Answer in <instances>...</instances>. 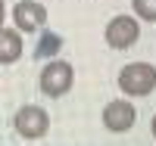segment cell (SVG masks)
<instances>
[{
	"instance_id": "1",
	"label": "cell",
	"mask_w": 156,
	"mask_h": 146,
	"mask_svg": "<svg viewBox=\"0 0 156 146\" xmlns=\"http://www.w3.org/2000/svg\"><path fill=\"white\" fill-rule=\"evenodd\" d=\"M119 87L125 97H150L156 90V65L150 62H128L119 72Z\"/></svg>"
},
{
	"instance_id": "2",
	"label": "cell",
	"mask_w": 156,
	"mask_h": 146,
	"mask_svg": "<svg viewBox=\"0 0 156 146\" xmlns=\"http://www.w3.org/2000/svg\"><path fill=\"white\" fill-rule=\"evenodd\" d=\"M37 84H41V90H44L47 97L59 100V97H66L69 90H72V84H75V69H72L66 59H50L44 69H41Z\"/></svg>"
},
{
	"instance_id": "3",
	"label": "cell",
	"mask_w": 156,
	"mask_h": 146,
	"mask_svg": "<svg viewBox=\"0 0 156 146\" xmlns=\"http://www.w3.org/2000/svg\"><path fill=\"white\" fill-rule=\"evenodd\" d=\"M12 127H16V134L25 137V140H41L50 131V115H47V109L31 106V103L19 106L16 115H12Z\"/></svg>"
},
{
	"instance_id": "4",
	"label": "cell",
	"mask_w": 156,
	"mask_h": 146,
	"mask_svg": "<svg viewBox=\"0 0 156 146\" xmlns=\"http://www.w3.org/2000/svg\"><path fill=\"white\" fill-rule=\"evenodd\" d=\"M103 37H106V44L112 50H128V47H134L137 44V37H140V25L134 16H115L109 19L106 25V31H103Z\"/></svg>"
},
{
	"instance_id": "5",
	"label": "cell",
	"mask_w": 156,
	"mask_h": 146,
	"mask_svg": "<svg viewBox=\"0 0 156 146\" xmlns=\"http://www.w3.org/2000/svg\"><path fill=\"white\" fill-rule=\"evenodd\" d=\"M137 121V109L128 100H112L103 106V124H106L112 134H125V131H131Z\"/></svg>"
},
{
	"instance_id": "6",
	"label": "cell",
	"mask_w": 156,
	"mask_h": 146,
	"mask_svg": "<svg viewBox=\"0 0 156 146\" xmlns=\"http://www.w3.org/2000/svg\"><path fill=\"white\" fill-rule=\"evenodd\" d=\"M12 22H16L19 31H41L47 25V9L41 3H34V0H19L16 6H12Z\"/></svg>"
},
{
	"instance_id": "7",
	"label": "cell",
	"mask_w": 156,
	"mask_h": 146,
	"mask_svg": "<svg viewBox=\"0 0 156 146\" xmlns=\"http://www.w3.org/2000/svg\"><path fill=\"white\" fill-rule=\"evenodd\" d=\"M22 50H25V44H22L19 28H0V65L19 62Z\"/></svg>"
},
{
	"instance_id": "8",
	"label": "cell",
	"mask_w": 156,
	"mask_h": 146,
	"mask_svg": "<svg viewBox=\"0 0 156 146\" xmlns=\"http://www.w3.org/2000/svg\"><path fill=\"white\" fill-rule=\"evenodd\" d=\"M131 9H134L137 19L156 22V0H131Z\"/></svg>"
},
{
	"instance_id": "9",
	"label": "cell",
	"mask_w": 156,
	"mask_h": 146,
	"mask_svg": "<svg viewBox=\"0 0 156 146\" xmlns=\"http://www.w3.org/2000/svg\"><path fill=\"white\" fill-rule=\"evenodd\" d=\"M3 22H6V3L0 0V28H3Z\"/></svg>"
},
{
	"instance_id": "10",
	"label": "cell",
	"mask_w": 156,
	"mask_h": 146,
	"mask_svg": "<svg viewBox=\"0 0 156 146\" xmlns=\"http://www.w3.org/2000/svg\"><path fill=\"white\" fill-rule=\"evenodd\" d=\"M150 131H153V137H156V115H153V121H150Z\"/></svg>"
}]
</instances>
